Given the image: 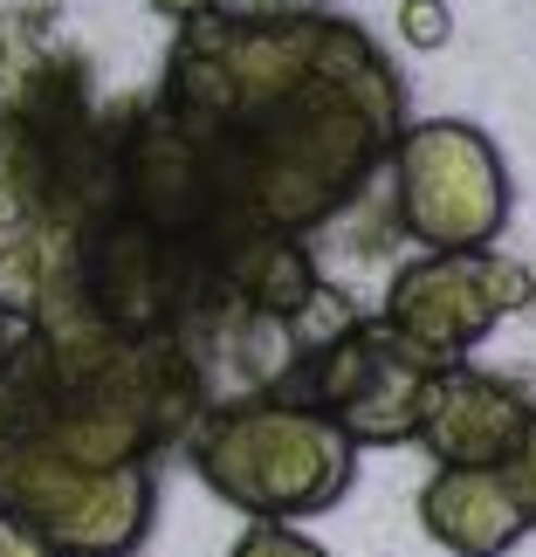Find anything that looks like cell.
<instances>
[{"instance_id": "5b68a950", "label": "cell", "mask_w": 536, "mask_h": 557, "mask_svg": "<svg viewBox=\"0 0 536 557\" xmlns=\"http://www.w3.org/2000/svg\"><path fill=\"white\" fill-rule=\"evenodd\" d=\"M426 385H434V366L406 351L385 317H351L324 351H310L283 399H310L358 447H406L420 441Z\"/></svg>"}, {"instance_id": "3957f363", "label": "cell", "mask_w": 536, "mask_h": 557, "mask_svg": "<svg viewBox=\"0 0 536 557\" xmlns=\"http://www.w3.org/2000/svg\"><path fill=\"white\" fill-rule=\"evenodd\" d=\"M399 227L420 248H496L509 227V165L468 117H420L392 145Z\"/></svg>"}, {"instance_id": "52a82bcc", "label": "cell", "mask_w": 536, "mask_h": 557, "mask_svg": "<svg viewBox=\"0 0 536 557\" xmlns=\"http://www.w3.org/2000/svg\"><path fill=\"white\" fill-rule=\"evenodd\" d=\"M420 530L447 557H509L529 537V517L509 496L502 468H434L420 488Z\"/></svg>"}, {"instance_id": "ba28073f", "label": "cell", "mask_w": 536, "mask_h": 557, "mask_svg": "<svg viewBox=\"0 0 536 557\" xmlns=\"http://www.w3.org/2000/svg\"><path fill=\"white\" fill-rule=\"evenodd\" d=\"M447 35H454L447 0H399V41L406 49H447Z\"/></svg>"}, {"instance_id": "7c38bea8", "label": "cell", "mask_w": 536, "mask_h": 557, "mask_svg": "<svg viewBox=\"0 0 536 557\" xmlns=\"http://www.w3.org/2000/svg\"><path fill=\"white\" fill-rule=\"evenodd\" d=\"M8 351V345H0ZM14 455V393H8V366H0V461Z\"/></svg>"}, {"instance_id": "30bf717a", "label": "cell", "mask_w": 536, "mask_h": 557, "mask_svg": "<svg viewBox=\"0 0 536 557\" xmlns=\"http://www.w3.org/2000/svg\"><path fill=\"white\" fill-rule=\"evenodd\" d=\"M502 482H509V496L523 503V517H529V530H536V413H529V426H523V441L509 447Z\"/></svg>"}, {"instance_id": "4fadbf2b", "label": "cell", "mask_w": 536, "mask_h": 557, "mask_svg": "<svg viewBox=\"0 0 536 557\" xmlns=\"http://www.w3.org/2000/svg\"><path fill=\"white\" fill-rule=\"evenodd\" d=\"M152 8H159L165 21H200V14L221 8V0H152Z\"/></svg>"}, {"instance_id": "277c9868", "label": "cell", "mask_w": 536, "mask_h": 557, "mask_svg": "<svg viewBox=\"0 0 536 557\" xmlns=\"http://www.w3.org/2000/svg\"><path fill=\"white\" fill-rule=\"evenodd\" d=\"M536 304V275L516 255L496 248H426L420 262H406L385 283L378 317L399 331V345L426 358L434 372L468 366V351L482 345L502 317Z\"/></svg>"}, {"instance_id": "8992f818", "label": "cell", "mask_w": 536, "mask_h": 557, "mask_svg": "<svg viewBox=\"0 0 536 557\" xmlns=\"http://www.w3.org/2000/svg\"><path fill=\"white\" fill-rule=\"evenodd\" d=\"M529 413L536 399L516 379L482 372V366H447L426 385L420 447L434 455V468H502L509 447L523 441Z\"/></svg>"}, {"instance_id": "9c48e42d", "label": "cell", "mask_w": 536, "mask_h": 557, "mask_svg": "<svg viewBox=\"0 0 536 557\" xmlns=\"http://www.w3.org/2000/svg\"><path fill=\"white\" fill-rule=\"evenodd\" d=\"M227 557H331V550H324V544H310L296 523H254Z\"/></svg>"}, {"instance_id": "6da1fadb", "label": "cell", "mask_w": 536, "mask_h": 557, "mask_svg": "<svg viewBox=\"0 0 536 557\" xmlns=\"http://www.w3.org/2000/svg\"><path fill=\"white\" fill-rule=\"evenodd\" d=\"M192 475L213 488V503L241 509L248 523H296L345 503L358 441L310 399H241L213 406L186 434Z\"/></svg>"}, {"instance_id": "7a4b0ae2", "label": "cell", "mask_w": 536, "mask_h": 557, "mask_svg": "<svg viewBox=\"0 0 536 557\" xmlns=\"http://www.w3.org/2000/svg\"><path fill=\"white\" fill-rule=\"evenodd\" d=\"M0 509L35 523L62 557H132L152 537L159 475H152V461L90 468L41 441H21L0 461Z\"/></svg>"}, {"instance_id": "8fae6325", "label": "cell", "mask_w": 536, "mask_h": 557, "mask_svg": "<svg viewBox=\"0 0 536 557\" xmlns=\"http://www.w3.org/2000/svg\"><path fill=\"white\" fill-rule=\"evenodd\" d=\"M0 557H62L35 523H21L14 509H0Z\"/></svg>"}]
</instances>
